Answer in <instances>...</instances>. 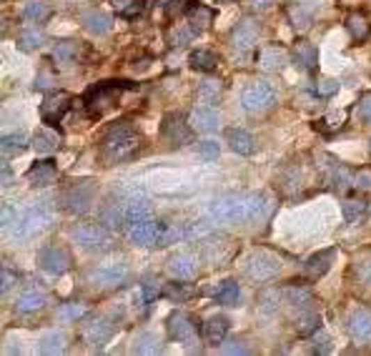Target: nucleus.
<instances>
[{"instance_id": "11", "label": "nucleus", "mask_w": 371, "mask_h": 356, "mask_svg": "<svg viewBox=\"0 0 371 356\" xmlns=\"http://www.w3.org/2000/svg\"><path fill=\"white\" fill-rule=\"evenodd\" d=\"M126 279H128V266L123 261L101 263V266H95V269L88 274V281L93 284V286H101V288L120 286Z\"/></svg>"}, {"instance_id": "5", "label": "nucleus", "mask_w": 371, "mask_h": 356, "mask_svg": "<svg viewBox=\"0 0 371 356\" xmlns=\"http://www.w3.org/2000/svg\"><path fill=\"white\" fill-rule=\"evenodd\" d=\"M126 88H131L126 81L98 83V86L86 95V108H88V113L90 116H103V113L116 103V98L120 95V91H126Z\"/></svg>"}, {"instance_id": "60", "label": "nucleus", "mask_w": 371, "mask_h": 356, "mask_svg": "<svg viewBox=\"0 0 371 356\" xmlns=\"http://www.w3.org/2000/svg\"><path fill=\"white\" fill-rule=\"evenodd\" d=\"M246 3H248V8H253V10H266L274 0H246Z\"/></svg>"}, {"instance_id": "25", "label": "nucleus", "mask_w": 371, "mask_h": 356, "mask_svg": "<svg viewBox=\"0 0 371 356\" xmlns=\"http://www.w3.org/2000/svg\"><path fill=\"white\" fill-rule=\"evenodd\" d=\"M181 238H186V224H176V221H161V224H158L156 246L178 244Z\"/></svg>"}, {"instance_id": "18", "label": "nucleus", "mask_w": 371, "mask_h": 356, "mask_svg": "<svg viewBox=\"0 0 371 356\" xmlns=\"http://www.w3.org/2000/svg\"><path fill=\"white\" fill-rule=\"evenodd\" d=\"M56 178H58V169L53 161H35L28 169V181L35 188L51 186V183H56Z\"/></svg>"}, {"instance_id": "36", "label": "nucleus", "mask_w": 371, "mask_h": 356, "mask_svg": "<svg viewBox=\"0 0 371 356\" xmlns=\"http://www.w3.org/2000/svg\"><path fill=\"white\" fill-rule=\"evenodd\" d=\"M58 146H61V136L53 131H38L33 136V148H35V153H40V156H48V153L58 150Z\"/></svg>"}, {"instance_id": "61", "label": "nucleus", "mask_w": 371, "mask_h": 356, "mask_svg": "<svg viewBox=\"0 0 371 356\" xmlns=\"http://www.w3.org/2000/svg\"><path fill=\"white\" fill-rule=\"evenodd\" d=\"M10 186V166L8 163H3V188Z\"/></svg>"}, {"instance_id": "52", "label": "nucleus", "mask_w": 371, "mask_h": 356, "mask_svg": "<svg viewBox=\"0 0 371 356\" xmlns=\"http://www.w3.org/2000/svg\"><path fill=\"white\" fill-rule=\"evenodd\" d=\"M314 91L319 95H333L339 91V81H333V78H321V81L314 83Z\"/></svg>"}, {"instance_id": "23", "label": "nucleus", "mask_w": 371, "mask_h": 356, "mask_svg": "<svg viewBox=\"0 0 371 356\" xmlns=\"http://www.w3.org/2000/svg\"><path fill=\"white\" fill-rule=\"evenodd\" d=\"M333 256H336V251H333V249H326V251H319V254H314V256L303 263V271H306V276H311V279H321V276L331 269Z\"/></svg>"}, {"instance_id": "13", "label": "nucleus", "mask_w": 371, "mask_h": 356, "mask_svg": "<svg viewBox=\"0 0 371 356\" xmlns=\"http://www.w3.org/2000/svg\"><path fill=\"white\" fill-rule=\"evenodd\" d=\"M166 329H168V336L173 341H183V344H189L196 339V332H198V326H196L194 316L186 311H173L166 319Z\"/></svg>"}, {"instance_id": "56", "label": "nucleus", "mask_w": 371, "mask_h": 356, "mask_svg": "<svg viewBox=\"0 0 371 356\" xmlns=\"http://www.w3.org/2000/svg\"><path fill=\"white\" fill-rule=\"evenodd\" d=\"M219 93H221V81H206L201 86V98L214 100V98H219Z\"/></svg>"}, {"instance_id": "28", "label": "nucleus", "mask_w": 371, "mask_h": 356, "mask_svg": "<svg viewBox=\"0 0 371 356\" xmlns=\"http://www.w3.org/2000/svg\"><path fill=\"white\" fill-rule=\"evenodd\" d=\"M83 28L88 33H93V36H106V33H111V28H113V20L101 10H90L83 15Z\"/></svg>"}, {"instance_id": "15", "label": "nucleus", "mask_w": 371, "mask_h": 356, "mask_svg": "<svg viewBox=\"0 0 371 356\" xmlns=\"http://www.w3.org/2000/svg\"><path fill=\"white\" fill-rule=\"evenodd\" d=\"M70 108V95L68 93H51L45 95V100L40 103V118L43 123H58L63 118Z\"/></svg>"}, {"instance_id": "57", "label": "nucleus", "mask_w": 371, "mask_h": 356, "mask_svg": "<svg viewBox=\"0 0 371 356\" xmlns=\"http://www.w3.org/2000/svg\"><path fill=\"white\" fill-rule=\"evenodd\" d=\"M166 296H168V299H173V301H183V299H189L191 296V288H183L181 284H171L168 288H166Z\"/></svg>"}, {"instance_id": "46", "label": "nucleus", "mask_w": 371, "mask_h": 356, "mask_svg": "<svg viewBox=\"0 0 371 356\" xmlns=\"http://www.w3.org/2000/svg\"><path fill=\"white\" fill-rule=\"evenodd\" d=\"M40 45H43V33L40 31H23L18 36V48L23 50V53H33V50H38Z\"/></svg>"}, {"instance_id": "4", "label": "nucleus", "mask_w": 371, "mask_h": 356, "mask_svg": "<svg viewBox=\"0 0 371 356\" xmlns=\"http://www.w3.org/2000/svg\"><path fill=\"white\" fill-rule=\"evenodd\" d=\"M281 258L276 254H271L266 249H256L248 254V258L244 261V274L253 281H269L281 271Z\"/></svg>"}, {"instance_id": "3", "label": "nucleus", "mask_w": 371, "mask_h": 356, "mask_svg": "<svg viewBox=\"0 0 371 356\" xmlns=\"http://www.w3.org/2000/svg\"><path fill=\"white\" fill-rule=\"evenodd\" d=\"M141 146V131L131 121H118L106 131L101 141V156L106 163H118L131 158Z\"/></svg>"}, {"instance_id": "21", "label": "nucleus", "mask_w": 371, "mask_h": 356, "mask_svg": "<svg viewBox=\"0 0 371 356\" xmlns=\"http://www.w3.org/2000/svg\"><path fill=\"white\" fill-rule=\"evenodd\" d=\"M214 8L203 6V3H191L189 8H186V18H189V25L194 28L196 33H203L208 28V25L214 23Z\"/></svg>"}, {"instance_id": "45", "label": "nucleus", "mask_w": 371, "mask_h": 356, "mask_svg": "<svg viewBox=\"0 0 371 356\" xmlns=\"http://www.w3.org/2000/svg\"><path fill=\"white\" fill-rule=\"evenodd\" d=\"M161 294H164V281H161L158 276H145L143 284H141V299L151 304V301H156Z\"/></svg>"}, {"instance_id": "39", "label": "nucleus", "mask_w": 371, "mask_h": 356, "mask_svg": "<svg viewBox=\"0 0 371 356\" xmlns=\"http://www.w3.org/2000/svg\"><path fill=\"white\" fill-rule=\"evenodd\" d=\"M123 219H126V224H136V221L153 219V211L145 201H128L123 206Z\"/></svg>"}, {"instance_id": "42", "label": "nucleus", "mask_w": 371, "mask_h": 356, "mask_svg": "<svg viewBox=\"0 0 371 356\" xmlns=\"http://www.w3.org/2000/svg\"><path fill=\"white\" fill-rule=\"evenodd\" d=\"M63 349H65L63 332H48L40 336V351H43V354H61Z\"/></svg>"}, {"instance_id": "31", "label": "nucleus", "mask_w": 371, "mask_h": 356, "mask_svg": "<svg viewBox=\"0 0 371 356\" xmlns=\"http://www.w3.org/2000/svg\"><path fill=\"white\" fill-rule=\"evenodd\" d=\"M326 169H329V183H331L336 191H346V188L354 186V176H352V171L346 169V166L331 161Z\"/></svg>"}, {"instance_id": "58", "label": "nucleus", "mask_w": 371, "mask_h": 356, "mask_svg": "<svg viewBox=\"0 0 371 356\" xmlns=\"http://www.w3.org/2000/svg\"><path fill=\"white\" fill-rule=\"evenodd\" d=\"M13 281H15V276L10 274L8 269H3V286H0V288H3V294H8V288L13 286Z\"/></svg>"}, {"instance_id": "44", "label": "nucleus", "mask_w": 371, "mask_h": 356, "mask_svg": "<svg viewBox=\"0 0 371 356\" xmlns=\"http://www.w3.org/2000/svg\"><path fill=\"white\" fill-rule=\"evenodd\" d=\"M111 6L123 18H136V15H141L145 10V0H111Z\"/></svg>"}, {"instance_id": "59", "label": "nucleus", "mask_w": 371, "mask_h": 356, "mask_svg": "<svg viewBox=\"0 0 371 356\" xmlns=\"http://www.w3.org/2000/svg\"><path fill=\"white\" fill-rule=\"evenodd\" d=\"M164 6H166V13H168V15H176V13L183 10L181 0H171V3H164Z\"/></svg>"}, {"instance_id": "1", "label": "nucleus", "mask_w": 371, "mask_h": 356, "mask_svg": "<svg viewBox=\"0 0 371 356\" xmlns=\"http://www.w3.org/2000/svg\"><path fill=\"white\" fill-rule=\"evenodd\" d=\"M208 216L216 224H256L269 216V199L264 194L221 196L208 206Z\"/></svg>"}, {"instance_id": "30", "label": "nucleus", "mask_w": 371, "mask_h": 356, "mask_svg": "<svg viewBox=\"0 0 371 356\" xmlns=\"http://www.w3.org/2000/svg\"><path fill=\"white\" fill-rule=\"evenodd\" d=\"M191 68L194 70H201V73H211V70L219 68V56H216L214 50H206V48H198L191 53L189 58Z\"/></svg>"}, {"instance_id": "19", "label": "nucleus", "mask_w": 371, "mask_h": 356, "mask_svg": "<svg viewBox=\"0 0 371 356\" xmlns=\"http://www.w3.org/2000/svg\"><path fill=\"white\" fill-rule=\"evenodd\" d=\"M226 144L239 156H251L253 150H256L253 136L248 131H244V128H226Z\"/></svg>"}, {"instance_id": "41", "label": "nucleus", "mask_w": 371, "mask_h": 356, "mask_svg": "<svg viewBox=\"0 0 371 356\" xmlns=\"http://www.w3.org/2000/svg\"><path fill=\"white\" fill-rule=\"evenodd\" d=\"M354 276H356L364 286L371 288V249L361 251V254L354 258Z\"/></svg>"}, {"instance_id": "48", "label": "nucleus", "mask_w": 371, "mask_h": 356, "mask_svg": "<svg viewBox=\"0 0 371 356\" xmlns=\"http://www.w3.org/2000/svg\"><path fill=\"white\" fill-rule=\"evenodd\" d=\"M346 25H349V33H352L356 40H366V36H369V23H366L364 15H352V18L346 20Z\"/></svg>"}, {"instance_id": "50", "label": "nucleus", "mask_w": 371, "mask_h": 356, "mask_svg": "<svg viewBox=\"0 0 371 356\" xmlns=\"http://www.w3.org/2000/svg\"><path fill=\"white\" fill-rule=\"evenodd\" d=\"M219 153H221V148L216 141H201V144H198V158H203V161H208V163L216 161Z\"/></svg>"}, {"instance_id": "26", "label": "nucleus", "mask_w": 371, "mask_h": 356, "mask_svg": "<svg viewBox=\"0 0 371 356\" xmlns=\"http://www.w3.org/2000/svg\"><path fill=\"white\" fill-rule=\"evenodd\" d=\"M191 123H194V128H198V131H216L221 125V113L216 111V108L201 106L191 113Z\"/></svg>"}, {"instance_id": "27", "label": "nucleus", "mask_w": 371, "mask_h": 356, "mask_svg": "<svg viewBox=\"0 0 371 356\" xmlns=\"http://www.w3.org/2000/svg\"><path fill=\"white\" fill-rule=\"evenodd\" d=\"M289 56H286V50L278 48V45H269V48L261 50V56H258V63H261V68L274 73V70H281L286 65Z\"/></svg>"}, {"instance_id": "20", "label": "nucleus", "mask_w": 371, "mask_h": 356, "mask_svg": "<svg viewBox=\"0 0 371 356\" xmlns=\"http://www.w3.org/2000/svg\"><path fill=\"white\" fill-rule=\"evenodd\" d=\"M349 334L356 344L371 341V314L369 311H354L349 316Z\"/></svg>"}, {"instance_id": "47", "label": "nucleus", "mask_w": 371, "mask_h": 356, "mask_svg": "<svg viewBox=\"0 0 371 356\" xmlns=\"http://www.w3.org/2000/svg\"><path fill=\"white\" fill-rule=\"evenodd\" d=\"M283 299H286V304H291V307H296V309L311 304V294H308L306 288H299V286L286 288V291H283Z\"/></svg>"}, {"instance_id": "2", "label": "nucleus", "mask_w": 371, "mask_h": 356, "mask_svg": "<svg viewBox=\"0 0 371 356\" xmlns=\"http://www.w3.org/2000/svg\"><path fill=\"white\" fill-rule=\"evenodd\" d=\"M53 224V213L43 206V203H35V206L28 208H3V229H6L15 241H31L38 233H43L48 226Z\"/></svg>"}, {"instance_id": "14", "label": "nucleus", "mask_w": 371, "mask_h": 356, "mask_svg": "<svg viewBox=\"0 0 371 356\" xmlns=\"http://www.w3.org/2000/svg\"><path fill=\"white\" fill-rule=\"evenodd\" d=\"M161 133H164V138L168 141V144L173 146H183L191 141V128L189 123L183 121V116H178V113H168L164 118V125H161Z\"/></svg>"}, {"instance_id": "38", "label": "nucleus", "mask_w": 371, "mask_h": 356, "mask_svg": "<svg viewBox=\"0 0 371 356\" xmlns=\"http://www.w3.org/2000/svg\"><path fill=\"white\" fill-rule=\"evenodd\" d=\"M20 18L28 20V23H43V20L51 18V6H48V3H40V0L26 3L23 10H20Z\"/></svg>"}, {"instance_id": "51", "label": "nucleus", "mask_w": 371, "mask_h": 356, "mask_svg": "<svg viewBox=\"0 0 371 356\" xmlns=\"http://www.w3.org/2000/svg\"><path fill=\"white\" fill-rule=\"evenodd\" d=\"M194 33L196 31L191 28V25H189V28H183V25H181V28H173V31H171V43H173V45H186L191 38H194Z\"/></svg>"}, {"instance_id": "43", "label": "nucleus", "mask_w": 371, "mask_h": 356, "mask_svg": "<svg viewBox=\"0 0 371 356\" xmlns=\"http://www.w3.org/2000/svg\"><path fill=\"white\" fill-rule=\"evenodd\" d=\"M53 58L58 63H73L78 58V43L76 40H58L53 45Z\"/></svg>"}, {"instance_id": "17", "label": "nucleus", "mask_w": 371, "mask_h": 356, "mask_svg": "<svg viewBox=\"0 0 371 356\" xmlns=\"http://www.w3.org/2000/svg\"><path fill=\"white\" fill-rule=\"evenodd\" d=\"M256 40H258V25L253 23L251 18H244L231 31V45L239 50V53H248Z\"/></svg>"}, {"instance_id": "37", "label": "nucleus", "mask_w": 371, "mask_h": 356, "mask_svg": "<svg viewBox=\"0 0 371 356\" xmlns=\"http://www.w3.org/2000/svg\"><path fill=\"white\" fill-rule=\"evenodd\" d=\"M214 296H216L219 304H223V307H236L239 299H241V288H239V284L228 279V281L219 284V288L214 291Z\"/></svg>"}, {"instance_id": "49", "label": "nucleus", "mask_w": 371, "mask_h": 356, "mask_svg": "<svg viewBox=\"0 0 371 356\" xmlns=\"http://www.w3.org/2000/svg\"><path fill=\"white\" fill-rule=\"evenodd\" d=\"M81 316H86V307L83 304H63L58 309V319L61 321H78Z\"/></svg>"}, {"instance_id": "34", "label": "nucleus", "mask_w": 371, "mask_h": 356, "mask_svg": "<svg viewBox=\"0 0 371 356\" xmlns=\"http://www.w3.org/2000/svg\"><path fill=\"white\" fill-rule=\"evenodd\" d=\"M369 203L361 199H349L344 203V219L349 221V224H364L366 219H369Z\"/></svg>"}, {"instance_id": "10", "label": "nucleus", "mask_w": 371, "mask_h": 356, "mask_svg": "<svg viewBox=\"0 0 371 356\" xmlns=\"http://www.w3.org/2000/svg\"><path fill=\"white\" fill-rule=\"evenodd\" d=\"M95 199V186L90 181H76L63 194V208L68 213H86Z\"/></svg>"}, {"instance_id": "7", "label": "nucleus", "mask_w": 371, "mask_h": 356, "mask_svg": "<svg viewBox=\"0 0 371 356\" xmlns=\"http://www.w3.org/2000/svg\"><path fill=\"white\" fill-rule=\"evenodd\" d=\"M276 103V91L269 86L266 81H256L251 86L244 88L241 93V106L248 113H264Z\"/></svg>"}, {"instance_id": "9", "label": "nucleus", "mask_w": 371, "mask_h": 356, "mask_svg": "<svg viewBox=\"0 0 371 356\" xmlns=\"http://www.w3.org/2000/svg\"><path fill=\"white\" fill-rule=\"evenodd\" d=\"M324 10V0H291L286 13L296 31H308L314 18Z\"/></svg>"}, {"instance_id": "33", "label": "nucleus", "mask_w": 371, "mask_h": 356, "mask_svg": "<svg viewBox=\"0 0 371 356\" xmlns=\"http://www.w3.org/2000/svg\"><path fill=\"white\" fill-rule=\"evenodd\" d=\"M131 351L133 354H158L161 351V336L153 332H141L139 336L133 339Z\"/></svg>"}, {"instance_id": "32", "label": "nucleus", "mask_w": 371, "mask_h": 356, "mask_svg": "<svg viewBox=\"0 0 371 356\" xmlns=\"http://www.w3.org/2000/svg\"><path fill=\"white\" fill-rule=\"evenodd\" d=\"M43 307H45V294L43 291H38V288L20 294L18 301H15V311L18 314H33V311H38V309H43Z\"/></svg>"}, {"instance_id": "12", "label": "nucleus", "mask_w": 371, "mask_h": 356, "mask_svg": "<svg viewBox=\"0 0 371 356\" xmlns=\"http://www.w3.org/2000/svg\"><path fill=\"white\" fill-rule=\"evenodd\" d=\"M38 263L45 274L61 276L70 269V263L73 261H70L68 249H63V246H45V249L38 254Z\"/></svg>"}, {"instance_id": "55", "label": "nucleus", "mask_w": 371, "mask_h": 356, "mask_svg": "<svg viewBox=\"0 0 371 356\" xmlns=\"http://www.w3.org/2000/svg\"><path fill=\"white\" fill-rule=\"evenodd\" d=\"M354 186L358 191H371V169H361L356 176H354Z\"/></svg>"}, {"instance_id": "40", "label": "nucleus", "mask_w": 371, "mask_h": 356, "mask_svg": "<svg viewBox=\"0 0 371 356\" xmlns=\"http://www.w3.org/2000/svg\"><path fill=\"white\" fill-rule=\"evenodd\" d=\"M28 148V138L26 133H8L3 136V144H0V150H3V156H18L23 150Z\"/></svg>"}, {"instance_id": "35", "label": "nucleus", "mask_w": 371, "mask_h": 356, "mask_svg": "<svg viewBox=\"0 0 371 356\" xmlns=\"http://www.w3.org/2000/svg\"><path fill=\"white\" fill-rule=\"evenodd\" d=\"M294 61L301 70H314L316 63H319V53L311 43H299L294 50Z\"/></svg>"}, {"instance_id": "29", "label": "nucleus", "mask_w": 371, "mask_h": 356, "mask_svg": "<svg viewBox=\"0 0 371 356\" xmlns=\"http://www.w3.org/2000/svg\"><path fill=\"white\" fill-rule=\"evenodd\" d=\"M319 326H321V316L311 309V304L299 309V316H296V332L301 334V336H308V334L319 332Z\"/></svg>"}, {"instance_id": "22", "label": "nucleus", "mask_w": 371, "mask_h": 356, "mask_svg": "<svg viewBox=\"0 0 371 356\" xmlns=\"http://www.w3.org/2000/svg\"><path fill=\"white\" fill-rule=\"evenodd\" d=\"M196 269H198V261H196L194 254H178V256H173L168 261L171 276H173V279H181V281H186V279H194Z\"/></svg>"}, {"instance_id": "8", "label": "nucleus", "mask_w": 371, "mask_h": 356, "mask_svg": "<svg viewBox=\"0 0 371 356\" xmlns=\"http://www.w3.org/2000/svg\"><path fill=\"white\" fill-rule=\"evenodd\" d=\"M113 332H116V326L111 319H106V316H90V319L83 324L81 339L88 349H103V346L113 339Z\"/></svg>"}, {"instance_id": "6", "label": "nucleus", "mask_w": 371, "mask_h": 356, "mask_svg": "<svg viewBox=\"0 0 371 356\" xmlns=\"http://www.w3.org/2000/svg\"><path fill=\"white\" fill-rule=\"evenodd\" d=\"M70 236H73V241L86 251H106L113 244V236H111L108 229H103L101 224L76 226V229L70 231Z\"/></svg>"}, {"instance_id": "54", "label": "nucleus", "mask_w": 371, "mask_h": 356, "mask_svg": "<svg viewBox=\"0 0 371 356\" xmlns=\"http://www.w3.org/2000/svg\"><path fill=\"white\" fill-rule=\"evenodd\" d=\"M356 116H358V121H364V123H371V93H366L364 98L358 100Z\"/></svg>"}, {"instance_id": "53", "label": "nucleus", "mask_w": 371, "mask_h": 356, "mask_svg": "<svg viewBox=\"0 0 371 356\" xmlns=\"http://www.w3.org/2000/svg\"><path fill=\"white\" fill-rule=\"evenodd\" d=\"M246 346H244V341H239V339H228V341H221V354H228V356H233V354H246Z\"/></svg>"}, {"instance_id": "16", "label": "nucleus", "mask_w": 371, "mask_h": 356, "mask_svg": "<svg viewBox=\"0 0 371 356\" xmlns=\"http://www.w3.org/2000/svg\"><path fill=\"white\" fill-rule=\"evenodd\" d=\"M128 241L133 246H156L158 238V221L153 219H143L136 221V224H128Z\"/></svg>"}, {"instance_id": "24", "label": "nucleus", "mask_w": 371, "mask_h": 356, "mask_svg": "<svg viewBox=\"0 0 371 356\" xmlns=\"http://www.w3.org/2000/svg\"><path fill=\"white\" fill-rule=\"evenodd\" d=\"M228 319L226 316H211V319L203 324V339H206V344L211 346H219L228 334Z\"/></svg>"}]
</instances>
